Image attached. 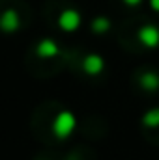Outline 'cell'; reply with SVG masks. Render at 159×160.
Masks as SVG:
<instances>
[{
	"instance_id": "obj_3",
	"label": "cell",
	"mask_w": 159,
	"mask_h": 160,
	"mask_svg": "<svg viewBox=\"0 0 159 160\" xmlns=\"http://www.w3.org/2000/svg\"><path fill=\"white\" fill-rule=\"evenodd\" d=\"M140 84H142V88L148 89V91L157 89L159 88V77L156 75V73H144L142 78H140Z\"/></svg>"
},
{
	"instance_id": "obj_6",
	"label": "cell",
	"mask_w": 159,
	"mask_h": 160,
	"mask_svg": "<svg viewBox=\"0 0 159 160\" xmlns=\"http://www.w3.org/2000/svg\"><path fill=\"white\" fill-rule=\"evenodd\" d=\"M144 125H148V127H157L159 125V108L150 110V112L144 116Z\"/></svg>"
},
{
	"instance_id": "obj_9",
	"label": "cell",
	"mask_w": 159,
	"mask_h": 160,
	"mask_svg": "<svg viewBox=\"0 0 159 160\" xmlns=\"http://www.w3.org/2000/svg\"><path fill=\"white\" fill-rule=\"evenodd\" d=\"M123 2H125V4H129V6H137L140 0H123Z\"/></svg>"
},
{
	"instance_id": "obj_2",
	"label": "cell",
	"mask_w": 159,
	"mask_h": 160,
	"mask_svg": "<svg viewBox=\"0 0 159 160\" xmlns=\"http://www.w3.org/2000/svg\"><path fill=\"white\" fill-rule=\"evenodd\" d=\"M73 128V118L69 116V114H62L58 121H56V130H58V134L60 136H66L69 130Z\"/></svg>"
},
{
	"instance_id": "obj_4",
	"label": "cell",
	"mask_w": 159,
	"mask_h": 160,
	"mask_svg": "<svg viewBox=\"0 0 159 160\" xmlns=\"http://www.w3.org/2000/svg\"><path fill=\"white\" fill-rule=\"evenodd\" d=\"M62 26L64 28H68V30H73L77 24H79V15L75 13V11H68V13H64L62 15Z\"/></svg>"
},
{
	"instance_id": "obj_1",
	"label": "cell",
	"mask_w": 159,
	"mask_h": 160,
	"mask_svg": "<svg viewBox=\"0 0 159 160\" xmlns=\"http://www.w3.org/2000/svg\"><path fill=\"white\" fill-rule=\"evenodd\" d=\"M139 39L142 41L146 47L154 48V47L159 45V30L156 26H144V28H140V32H139Z\"/></svg>"
},
{
	"instance_id": "obj_5",
	"label": "cell",
	"mask_w": 159,
	"mask_h": 160,
	"mask_svg": "<svg viewBox=\"0 0 159 160\" xmlns=\"http://www.w3.org/2000/svg\"><path fill=\"white\" fill-rule=\"evenodd\" d=\"M84 67H86V71H88V73H97V71H101L103 62H101L97 56H90V58H86Z\"/></svg>"
},
{
	"instance_id": "obj_7",
	"label": "cell",
	"mask_w": 159,
	"mask_h": 160,
	"mask_svg": "<svg viewBox=\"0 0 159 160\" xmlns=\"http://www.w3.org/2000/svg\"><path fill=\"white\" fill-rule=\"evenodd\" d=\"M109 28V22L105 21V19H99L97 22H96V30H107Z\"/></svg>"
},
{
	"instance_id": "obj_8",
	"label": "cell",
	"mask_w": 159,
	"mask_h": 160,
	"mask_svg": "<svg viewBox=\"0 0 159 160\" xmlns=\"http://www.w3.org/2000/svg\"><path fill=\"white\" fill-rule=\"evenodd\" d=\"M150 6H152L156 11H159V0H150Z\"/></svg>"
}]
</instances>
